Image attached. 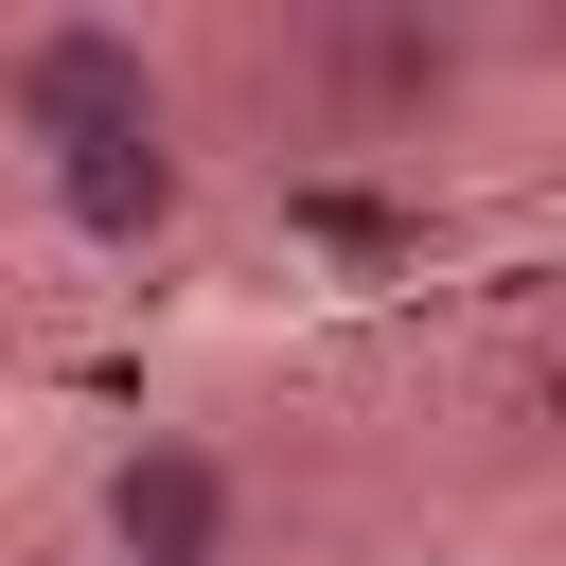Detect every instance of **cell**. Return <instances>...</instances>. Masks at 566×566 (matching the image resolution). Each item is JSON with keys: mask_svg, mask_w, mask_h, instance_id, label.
I'll return each instance as SVG.
<instances>
[{"mask_svg": "<svg viewBox=\"0 0 566 566\" xmlns=\"http://www.w3.org/2000/svg\"><path fill=\"white\" fill-rule=\"evenodd\" d=\"M0 142L53 177L88 248H142L177 212V71L142 18H18L0 35Z\"/></svg>", "mask_w": 566, "mask_h": 566, "instance_id": "1", "label": "cell"}, {"mask_svg": "<svg viewBox=\"0 0 566 566\" xmlns=\"http://www.w3.org/2000/svg\"><path fill=\"white\" fill-rule=\"evenodd\" d=\"M248 442L212 424H124L106 478H88V548L106 566H248Z\"/></svg>", "mask_w": 566, "mask_h": 566, "instance_id": "2", "label": "cell"}]
</instances>
